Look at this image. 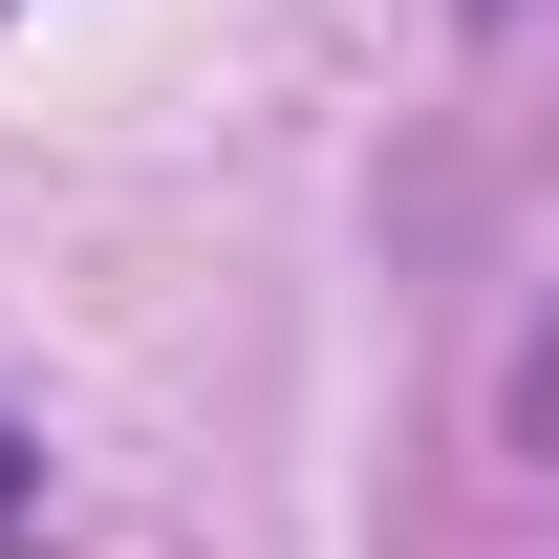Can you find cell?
I'll return each mask as SVG.
<instances>
[{"label": "cell", "mask_w": 559, "mask_h": 559, "mask_svg": "<svg viewBox=\"0 0 559 559\" xmlns=\"http://www.w3.org/2000/svg\"><path fill=\"white\" fill-rule=\"evenodd\" d=\"M516 452H559V301H538V345H516Z\"/></svg>", "instance_id": "cell-1"}, {"label": "cell", "mask_w": 559, "mask_h": 559, "mask_svg": "<svg viewBox=\"0 0 559 559\" xmlns=\"http://www.w3.org/2000/svg\"><path fill=\"white\" fill-rule=\"evenodd\" d=\"M22 516H44V474H22V430H0V538H22Z\"/></svg>", "instance_id": "cell-2"}]
</instances>
